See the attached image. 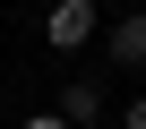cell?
Returning a JSON list of instances; mask_svg holds the SVG:
<instances>
[{"label":"cell","mask_w":146,"mask_h":129,"mask_svg":"<svg viewBox=\"0 0 146 129\" xmlns=\"http://www.w3.org/2000/svg\"><path fill=\"white\" fill-rule=\"evenodd\" d=\"M103 35V0H52V9H43V43L69 60V52H86Z\"/></svg>","instance_id":"cell-1"},{"label":"cell","mask_w":146,"mask_h":129,"mask_svg":"<svg viewBox=\"0 0 146 129\" xmlns=\"http://www.w3.org/2000/svg\"><path fill=\"white\" fill-rule=\"evenodd\" d=\"M103 60H112V69H146V9H129V17H112L103 35Z\"/></svg>","instance_id":"cell-2"},{"label":"cell","mask_w":146,"mask_h":129,"mask_svg":"<svg viewBox=\"0 0 146 129\" xmlns=\"http://www.w3.org/2000/svg\"><path fill=\"white\" fill-rule=\"evenodd\" d=\"M52 112H60V120H69V129H95V120H103V86H95V78H69V86H60V103H52Z\"/></svg>","instance_id":"cell-3"},{"label":"cell","mask_w":146,"mask_h":129,"mask_svg":"<svg viewBox=\"0 0 146 129\" xmlns=\"http://www.w3.org/2000/svg\"><path fill=\"white\" fill-rule=\"evenodd\" d=\"M120 129H146V95H137V103H129V112H120Z\"/></svg>","instance_id":"cell-4"},{"label":"cell","mask_w":146,"mask_h":129,"mask_svg":"<svg viewBox=\"0 0 146 129\" xmlns=\"http://www.w3.org/2000/svg\"><path fill=\"white\" fill-rule=\"evenodd\" d=\"M17 129H69V120H60V112H35V120H17Z\"/></svg>","instance_id":"cell-5"}]
</instances>
